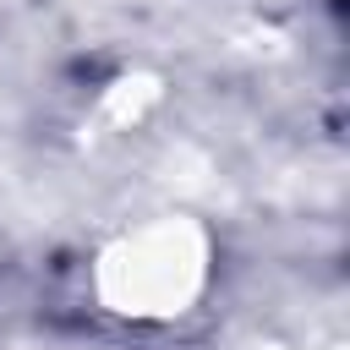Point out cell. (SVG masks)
I'll return each instance as SVG.
<instances>
[{"instance_id": "6da1fadb", "label": "cell", "mask_w": 350, "mask_h": 350, "mask_svg": "<svg viewBox=\"0 0 350 350\" xmlns=\"http://www.w3.org/2000/svg\"><path fill=\"white\" fill-rule=\"evenodd\" d=\"M213 290V235L191 213H142L109 230L88 257V295L131 328H164Z\"/></svg>"}]
</instances>
